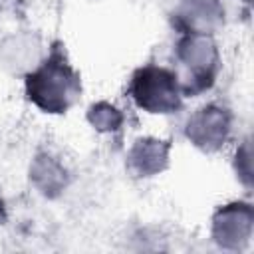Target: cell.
Segmentation results:
<instances>
[{
    "mask_svg": "<svg viewBox=\"0 0 254 254\" xmlns=\"http://www.w3.org/2000/svg\"><path fill=\"white\" fill-rule=\"evenodd\" d=\"M75 89V75L58 56L48 60L46 65L28 79L30 97L48 111H64L67 107V97H71Z\"/></svg>",
    "mask_w": 254,
    "mask_h": 254,
    "instance_id": "1",
    "label": "cell"
},
{
    "mask_svg": "<svg viewBox=\"0 0 254 254\" xmlns=\"http://www.w3.org/2000/svg\"><path fill=\"white\" fill-rule=\"evenodd\" d=\"M133 93L141 107L155 113H167L179 107L177 81L165 69H157V67L141 69L133 79Z\"/></svg>",
    "mask_w": 254,
    "mask_h": 254,
    "instance_id": "2",
    "label": "cell"
}]
</instances>
